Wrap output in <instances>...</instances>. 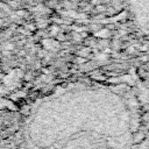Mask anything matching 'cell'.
<instances>
[{
  "label": "cell",
  "mask_w": 149,
  "mask_h": 149,
  "mask_svg": "<svg viewBox=\"0 0 149 149\" xmlns=\"http://www.w3.org/2000/svg\"><path fill=\"white\" fill-rule=\"evenodd\" d=\"M1 58H2V52L0 51V59H1Z\"/></svg>",
  "instance_id": "1"
}]
</instances>
